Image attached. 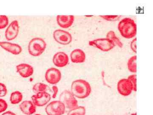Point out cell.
<instances>
[{"mask_svg":"<svg viewBox=\"0 0 153 115\" xmlns=\"http://www.w3.org/2000/svg\"><path fill=\"white\" fill-rule=\"evenodd\" d=\"M49 86L43 83H37L34 84L33 87V92L37 94L40 93L47 92Z\"/></svg>","mask_w":153,"mask_h":115,"instance_id":"obj_20","label":"cell"},{"mask_svg":"<svg viewBox=\"0 0 153 115\" xmlns=\"http://www.w3.org/2000/svg\"><path fill=\"white\" fill-rule=\"evenodd\" d=\"M19 23L17 20L13 21L7 28L5 33L6 39L12 41L17 38L19 33Z\"/></svg>","mask_w":153,"mask_h":115,"instance_id":"obj_11","label":"cell"},{"mask_svg":"<svg viewBox=\"0 0 153 115\" xmlns=\"http://www.w3.org/2000/svg\"><path fill=\"white\" fill-rule=\"evenodd\" d=\"M23 94L19 91H16L11 94L10 102L13 105L19 104L23 100Z\"/></svg>","mask_w":153,"mask_h":115,"instance_id":"obj_18","label":"cell"},{"mask_svg":"<svg viewBox=\"0 0 153 115\" xmlns=\"http://www.w3.org/2000/svg\"><path fill=\"white\" fill-rule=\"evenodd\" d=\"M56 19L57 24L60 27L63 28H68L73 25L74 20V17L72 15H58L57 16Z\"/></svg>","mask_w":153,"mask_h":115,"instance_id":"obj_15","label":"cell"},{"mask_svg":"<svg viewBox=\"0 0 153 115\" xmlns=\"http://www.w3.org/2000/svg\"><path fill=\"white\" fill-rule=\"evenodd\" d=\"M89 45L103 52H108L115 46L112 41L107 38H98L89 41Z\"/></svg>","mask_w":153,"mask_h":115,"instance_id":"obj_5","label":"cell"},{"mask_svg":"<svg viewBox=\"0 0 153 115\" xmlns=\"http://www.w3.org/2000/svg\"><path fill=\"white\" fill-rule=\"evenodd\" d=\"M8 108L7 102L3 99H0V114L5 111Z\"/></svg>","mask_w":153,"mask_h":115,"instance_id":"obj_27","label":"cell"},{"mask_svg":"<svg viewBox=\"0 0 153 115\" xmlns=\"http://www.w3.org/2000/svg\"><path fill=\"white\" fill-rule=\"evenodd\" d=\"M32 101L36 107H43L51 99V96L48 92L40 93L32 96Z\"/></svg>","mask_w":153,"mask_h":115,"instance_id":"obj_9","label":"cell"},{"mask_svg":"<svg viewBox=\"0 0 153 115\" xmlns=\"http://www.w3.org/2000/svg\"><path fill=\"white\" fill-rule=\"evenodd\" d=\"M71 92L77 98L85 99L91 93V87L90 84L85 80H76L71 83Z\"/></svg>","mask_w":153,"mask_h":115,"instance_id":"obj_1","label":"cell"},{"mask_svg":"<svg viewBox=\"0 0 153 115\" xmlns=\"http://www.w3.org/2000/svg\"><path fill=\"white\" fill-rule=\"evenodd\" d=\"M128 79L131 83L133 91H137V75L135 74L131 75L128 77Z\"/></svg>","mask_w":153,"mask_h":115,"instance_id":"obj_24","label":"cell"},{"mask_svg":"<svg viewBox=\"0 0 153 115\" xmlns=\"http://www.w3.org/2000/svg\"><path fill=\"white\" fill-rule=\"evenodd\" d=\"M34 115H41V114H35Z\"/></svg>","mask_w":153,"mask_h":115,"instance_id":"obj_31","label":"cell"},{"mask_svg":"<svg viewBox=\"0 0 153 115\" xmlns=\"http://www.w3.org/2000/svg\"><path fill=\"white\" fill-rule=\"evenodd\" d=\"M129 71L132 73L137 72V55H134L128 59L127 63Z\"/></svg>","mask_w":153,"mask_h":115,"instance_id":"obj_21","label":"cell"},{"mask_svg":"<svg viewBox=\"0 0 153 115\" xmlns=\"http://www.w3.org/2000/svg\"><path fill=\"white\" fill-rule=\"evenodd\" d=\"M61 73L60 70L57 68L48 69L45 73V77L46 81L50 84H57L61 79Z\"/></svg>","mask_w":153,"mask_h":115,"instance_id":"obj_8","label":"cell"},{"mask_svg":"<svg viewBox=\"0 0 153 115\" xmlns=\"http://www.w3.org/2000/svg\"><path fill=\"white\" fill-rule=\"evenodd\" d=\"M59 101L64 105L66 109L69 110L78 106V102L71 91H63L59 96Z\"/></svg>","mask_w":153,"mask_h":115,"instance_id":"obj_4","label":"cell"},{"mask_svg":"<svg viewBox=\"0 0 153 115\" xmlns=\"http://www.w3.org/2000/svg\"><path fill=\"white\" fill-rule=\"evenodd\" d=\"M106 38L112 41L115 46L117 45L120 48H122L123 47V44L122 43L119 38L116 36L114 31H110L107 33Z\"/></svg>","mask_w":153,"mask_h":115,"instance_id":"obj_19","label":"cell"},{"mask_svg":"<svg viewBox=\"0 0 153 115\" xmlns=\"http://www.w3.org/2000/svg\"><path fill=\"white\" fill-rule=\"evenodd\" d=\"M66 108L60 101H54L47 105L45 111L47 115H63Z\"/></svg>","mask_w":153,"mask_h":115,"instance_id":"obj_6","label":"cell"},{"mask_svg":"<svg viewBox=\"0 0 153 115\" xmlns=\"http://www.w3.org/2000/svg\"><path fill=\"white\" fill-rule=\"evenodd\" d=\"M7 93V87L4 84L0 83V98L5 96Z\"/></svg>","mask_w":153,"mask_h":115,"instance_id":"obj_26","label":"cell"},{"mask_svg":"<svg viewBox=\"0 0 153 115\" xmlns=\"http://www.w3.org/2000/svg\"><path fill=\"white\" fill-rule=\"evenodd\" d=\"M19 108L23 114L26 115H31L36 111V106L32 101L26 100L19 105Z\"/></svg>","mask_w":153,"mask_h":115,"instance_id":"obj_16","label":"cell"},{"mask_svg":"<svg viewBox=\"0 0 153 115\" xmlns=\"http://www.w3.org/2000/svg\"><path fill=\"white\" fill-rule=\"evenodd\" d=\"M71 62L74 63H82L85 62L86 55L82 49H76L71 52L70 54Z\"/></svg>","mask_w":153,"mask_h":115,"instance_id":"obj_17","label":"cell"},{"mask_svg":"<svg viewBox=\"0 0 153 115\" xmlns=\"http://www.w3.org/2000/svg\"><path fill=\"white\" fill-rule=\"evenodd\" d=\"M47 44L43 38H33L28 45V51L30 55L33 56H39L45 51Z\"/></svg>","mask_w":153,"mask_h":115,"instance_id":"obj_3","label":"cell"},{"mask_svg":"<svg viewBox=\"0 0 153 115\" xmlns=\"http://www.w3.org/2000/svg\"><path fill=\"white\" fill-rule=\"evenodd\" d=\"M53 38L55 41L62 45H68L72 41L71 34L65 30H57L53 33Z\"/></svg>","mask_w":153,"mask_h":115,"instance_id":"obj_7","label":"cell"},{"mask_svg":"<svg viewBox=\"0 0 153 115\" xmlns=\"http://www.w3.org/2000/svg\"><path fill=\"white\" fill-rule=\"evenodd\" d=\"M131 50L135 53H137V38H134L130 44Z\"/></svg>","mask_w":153,"mask_h":115,"instance_id":"obj_28","label":"cell"},{"mask_svg":"<svg viewBox=\"0 0 153 115\" xmlns=\"http://www.w3.org/2000/svg\"><path fill=\"white\" fill-rule=\"evenodd\" d=\"M0 47L10 53L15 55L20 54L22 51V48L20 45L15 43L0 41Z\"/></svg>","mask_w":153,"mask_h":115,"instance_id":"obj_13","label":"cell"},{"mask_svg":"<svg viewBox=\"0 0 153 115\" xmlns=\"http://www.w3.org/2000/svg\"><path fill=\"white\" fill-rule=\"evenodd\" d=\"M102 19L109 21V22H115L117 21L120 18V16H100Z\"/></svg>","mask_w":153,"mask_h":115,"instance_id":"obj_25","label":"cell"},{"mask_svg":"<svg viewBox=\"0 0 153 115\" xmlns=\"http://www.w3.org/2000/svg\"><path fill=\"white\" fill-rule=\"evenodd\" d=\"M53 63L55 66L58 67H63L68 64L69 58L68 55L63 52L55 53L52 59Z\"/></svg>","mask_w":153,"mask_h":115,"instance_id":"obj_12","label":"cell"},{"mask_svg":"<svg viewBox=\"0 0 153 115\" xmlns=\"http://www.w3.org/2000/svg\"><path fill=\"white\" fill-rule=\"evenodd\" d=\"M118 92L121 95L124 96H129L133 91V87L128 78H123L118 82Z\"/></svg>","mask_w":153,"mask_h":115,"instance_id":"obj_10","label":"cell"},{"mask_svg":"<svg viewBox=\"0 0 153 115\" xmlns=\"http://www.w3.org/2000/svg\"><path fill=\"white\" fill-rule=\"evenodd\" d=\"M52 90H53V94H52V98L53 99H55L57 97V93H58V87L56 86H54L52 87Z\"/></svg>","mask_w":153,"mask_h":115,"instance_id":"obj_29","label":"cell"},{"mask_svg":"<svg viewBox=\"0 0 153 115\" xmlns=\"http://www.w3.org/2000/svg\"><path fill=\"white\" fill-rule=\"evenodd\" d=\"M86 109L82 106H78L73 109L69 110L67 115H85Z\"/></svg>","mask_w":153,"mask_h":115,"instance_id":"obj_22","label":"cell"},{"mask_svg":"<svg viewBox=\"0 0 153 115\" xmlns=\"http://www.w3.org/2000/svg\"><path fill=\"white\" fill-rule=\"evenodd\" d=\"M118 29L121 35L127 39L134 38L137 34L136 24L130 18H125L120 21L118 25Z\"/></svg>","mask_w":153,"mask_h":115,"instance_id":"obj_2","label":"cell"},{"mask_svg":"<svg viewBox=\"0 0 153 115\" xmlns=\"http://www.w3.org/2000/svg\"><path fill=\"white\" fill-rule=\"evenodd\" d=\"M17 72L24 78L30 77L34 73V69L30 64L22 63L16 66Z\"/></svg>","mask_w":153,"mask_h":115,"instance_id":"obj_14","label":"cell"},{"mask_svg":"<svg viewBox=\"0 0 153 115\" xmlns=\"http://www.w3.org/2000/svg\"><path fill=\"white\" fill-rule=\"evenodd\" d=\"M1 115H16L15 113H13V112L10 111H8L5 112L3 113Z\"/></svg>","mask_w":153,"mask_h":115,"instance_id":"obj_30","label":"cell"},{"mask_svg":"<svg viewBox=\"0 0 153 115\" xmlns=\"http://www.w3.org/2000/svg\"><path fill=\"white\" fill-rule=\"evenodd\" d=\"M9 24V19L4 15H0V29H4Z\"/></svg>","mask_w":153,"mask_h":115,"instance_id":"obj_23","label":"cell"}]
</instances>
